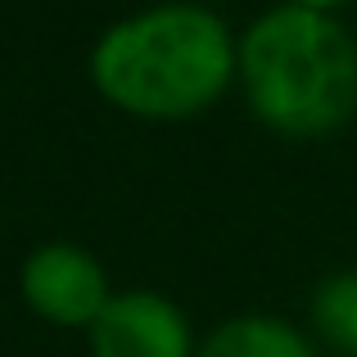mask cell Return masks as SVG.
Here are the masks:
<instances>
[{"mask_svg":"<svg viewBox=\"0 0 357 357\" xmlns=\"http://www.w3.org/2000/svg\"><path fill=\"white\" fill-rule=\"evenodd\" d=\"M289 5H303V9H317V14H331V9L344 5V0H289Z\"/></svg>","mask_w":357,"mask_h":357,"instance_id":"7","label":"cell"},{"mask_svg":"<svg viewBox=\"0 0 357 357\" xmlns=\"http://www.w3.org/2000/svg\"><path fill=\"white\" fill-rule=\"evenodd\" d=\"M312 321L321 331L326 344H335L340 353L357 357V267L335 271L317 285L312 294Z\"/></svg>","mask_w":357,"mask_h":357,"instance_id":"6","label":"cell"},{"mask_svg":"<svg viewBox=\"0 0 357 357\" xmlns=\"http://www.w3.org/2000/svg\"><path fill=\"white\" fill-rule=\"evenodd\" d=\"M23 298L32 312H41L54 326H96L100 312L109 307L114 289H109L105 267L96 253L82 244H41L27 253L23 262Z\"/></svg>","mask_w":357,"mask_h":357,"instance_id":"3","label":"cell"},{"mask_svg":"<svg viewBox=\"0 0 357 357\" xmlns=\"http://www.w3.org/2000/svg\"><path fill=\"white\" fill-rule=\"evenodd\" d=\"M253 114L285 136H326L357 114V41L335 14L276 5L236 45Z\"/></svg>","mask_w":357,"mask_h":357,"instance_id":"2","label":"cell"},{"mask_svg":"<svg viewBox=\"0 0 357 357\" xmlns=\"http://www.w3.org/2000/svg\"><path fill=\"white\" fill-rule=\"evenodd\" d=\"M195 357H317V353L280 317H231L199 344Z\"/></svg>","mask_w":357,"mask_h":357,"instance_id":"5","label":"cell"},{"mask_svg":"<svg viewBox=\"0 0 357 357\" xmlns=\"http://www.w3.org/2000/svg\"><path fill=\"white\" fill-rule=\"evenodd\" d=\"M236 73L231 27L204 5H158L114 23L91 50L100 96L136 118H190Z\"/></svg>","mask_w":357,"mask_h":357,"instance_id":"1","label":"cell"},{"mask_svg":"<svg viewBox=\"0 0 357 357\" xmlns=\"http://www.w3.org/2000/svg\"><path fill=\"white\" fill-rule=\"evenodd\" d=\"M91 357H195L190 321L154 289H122L91 326Z\"/></svg>","mask_w":357,"mask_h":357,"instance_id":"4","label":"cell"}]
</instances>
